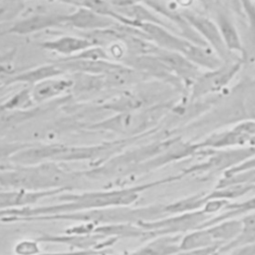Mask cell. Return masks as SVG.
Masks as SVG:
<instances>
[{
    "instance_id": "obj_4",
    "label": "cell",
    "mask_w": 255,
    "mask_h": 255,
    "mask_svg": "<svg viewBox=\"0 0 255 255\" xmlns=\"http://www.w3.org/2000/svg\"><path fill=\"white\" fill-rule=\"evenodd\" d=\"M180 14L187 24L222 59V61H227L231 58L232 54L227 51L214 20L189 9L181 10Z\"/></svg>"
},
{
    "instance_id": "obj_10",
    "label": "cell",
    "mask_w": 255,
    "mask_h": 255,
    "mask_svg": "<svg viewBox=\"0 0 255 255\" xmlns=\"http://www.w3.org/2000/svg\"><path fill=\"white\" fill-rule=\"evenodd\" d=\"M247 144L255 145V137L233 128L220 133H214L205 138L204 141L196 144V146L197 148L221 149L248 146Z\"/></svg>"
},
{
    "instance_id": "obj_22",
    "label": "cell",
    "mask_w": 255,
    "mask_h": 255,
    "mask_svg": "<svg viewBox=\"0 0 255 255\" xmlns=\"http://www.w3.org/2000/svg\"><path fill=\"white\" fill-rule=\"evenodd\" d=\"M56 1L63 2V3H65V4H74V5L81 6L82 3H83L85 0H56Z\"/></svg>"
},
{
    "instance_id": "obj_14",
    "label": "cell",
    "mask_w": 255,
    "mask_h": 255,
    "mask_svg": "<svg viewBox=\"0 0 255 255\" xmlns=\"http://www.w3.org/2000/svg\"><path fill=\"white\" fill-rule=\"evenodd\" d=\"M64 74V71L58 67L56 64L44 65L25 72L14 75L8 82V84L13 83H25L28 85H36L46 79L59 77Z\"/></svg>"
},
{
    "instance_id": "obj_24",
    "label": "cell",
    "mask_w": 255,
    "mask_h": 255,
    "mask_svg": "<svg viewBox=\"0 0 255 255\" xmlns=\"http://www.w3.org/2000/svg\"><path fill=\"white\" fill-rule=\"evenodd\" d=\"M4 13V9L3 8H0V16Z\"/></svg>"
},
{
    "instance_id": "obj_7",
    "label": "cell",
    "mask_w": 255,
    "mask_h": 255,
    "mask_svg": "<svg viewBox=\"0 0 255 255\" xmlns=\"http://www.w3.org/2000/svg\"><path fill=\"white\" fill-rule=\"evenodd\" d=\"M61 25H64L63 15L37 13L19 20L11 26L6 33L14 35H28Z\"/></svg>"
},
{
    "instance_id": "obj_13",
    "label": "cell",
    "mask_w": 255,
    "mask_h": 255,
    "mask_svg": "<svg viewBox=\"0 0 255 255\" xmlns=\"http://www.w3.org/2000/svg\"><path fill=\"white\" fill-rule=\"evenodd\" d=\"M242 13L246 19L245 41H243V61L255 62V3L250 0H239Z\"/></svg>"
},
{
    "instance_id": "obj_11",
    "label": "cell",
    "mask_w": 255,
    "mask_h": 255,
    "mask_svg": "<svg viewBox=\"0 0 255 255\" xmlns=\"http://www.w3.org/2000/svg\"><path fill=\"white\" fill-rule=\"evenodd\" d=\"M96 45L90 38L77 36H62L54 40L41 43V47L53 53L63 55L66 58L74 57L86 49Z\"/></svg>"
},
{
    "instance_id": "obj_25",
    "label": "cell",
    "mask_w": 255,
    "mask_h": 255,
    "mask_svg": "<svg viewBox=\"0 0 255 255\" xmlns=\"http://www.w3.org/2000/svg\"><path fill=\"white\" fill-rule=\"evenodd\" d=\"M252 188H253V190H255V184H254V185H252Z\"/></svg>"
},
{
    "instance_id": "obj_3",
    "label": "cell",
    "mask_w": 255,
    "mask_h": 255,
    "mask_svg": "<svg viewBox=\"0 0 255 255\" xmlns=\"http://www.w3.org/2000/svg\"><path fill=\"white\" fill-rule=\"evenodd\" d=\"M243 63L244 61L241 57L236 61L230 58L227 61H223L218 68L201 73L192 84V99L221 91L239 72Z\"/></svg>"
},
{
    "instance_id": "obj_23",
    "label": "cell",
    "mask_w": 255,
    "mask_h": 255,
    "mask_svg": "<svg viewBox=\"0 0 255 255\" xmlns=\"http://www.w3.org/2000/svg\"><path fill=\"white\" fill-rule=\"evenodd\" d=\"M209 255H225V253H221V252H219L218 250H216V251H214L213 253H211V254H209Z\"/></svg>"
},
{
    "instance_id": "obj_1",
    "label": "cell",
    "mask_w": 255,
    "mask_h": 255,
    "mask_svg": "<svg viewBox=\"0 0 255 255\" xmlns=\"http://www.w3.org/2000/svg\"><path fill=\"white\" fill-rule=\"evenodd\" d=\"M211 217L201 208L195 211L167 215L155 220L141 221L136 225L146 231V239H151L162 235H184L201 228Z\"/></svg>"
},
{
    "instance_id": "obj_19",
    "label": "cell",
    "mask_w": 255,
    "mask_h": 255,
    "mask_svg": "<svg viewBox=\"0 0 255 255\" xmlns=\"http://www.w3.org/2000/svg\"><path fill=\"white\" fill-rule=\"evenodd\" d=\"M28 144L18 143V142H8L0 139V159L8 156H12L14 153L22 149Z\"/></svg>"
},
{
    "instance_id": "obj_20",
    "label": "cell",
    "mask_w": 255,
    "mask_h": 255,
    "mask_svg": "<svg viewBox=\"0 0 255 255\" xmlns=\"http://www.w3.org/2000/svg\"><path fill=\"white\" fill-rule=\"evenodd\" d=\"M225 255H255V244L236 247L226 252Z\"/></svg>"
},
{
    "instance_id": "obj_17",
    "label": "cell",
    "mask_w": 255,
    "mask_h": 255,
    "mask_svg": "<svg viewBox=\"0 0 255 255\" xmlns=\"http://www.w3.org/2000/svg\"><path fill=\"white\" fill-rule=\"evenodd\" d=\"M35 103L32 100L31 93L29 89H25L20 91L18 94L14 95L10 98L6 103H4L1 107L8 110H30Z\"/></svg>"
},
{
    "instance_id": "obj_6",
    "label": "cell",
    "mask_w": 255,
    "mask_h": 255,
    "mask_svg": "<svg viewBox=\"0 0 255 255\" xmlns=\"http://www.w3.org/2000/svg\"><path fill=\"white\" fill-rule=\"evenodd\" d=\"M63 21L64 25L92 32L113 29L121 24L112 18L101 15L83 6H79V8L72 13L64 14Z\"/></svg>"
},
{
    "instance_id": "obj_26",
    "label": "cell",
    "mask_w": 255,
    "mask_h": 255,
    "mask_svg": "<svg viewBox=\"0 0 255 255\" xmlns=\"http://www.w3.org/2000/svg\"><path fill=\"white\" fill-rule=\"evenodd\" d=\"M250 1H252V2H255V0H250Z\"/></svg>"
},
{
    "instance_id": "obj_15",
    "label": "cell",
    "mask_w": 255,
    "mask_h": 255,
    "mask_svg": "<svg viewBox=\"0 0 255 255\" xmlns=\"http://www.w3.org/2000/svg\"><path fill=\"white\" fill-rule=\"evenodd\" d=\"M241 230L239 234L228 244L218 249L221 253H226L236 247L255 244V211L243 215L241 218Z\"/></svg>"
},
{
    "instance_id": "obj_8",
    "label": "cell",
    "mask_w": 255,
    "mask_h": 255,
    "mask_svg": "<svg viewBox=\"0 0 255 255\" xmlns=\"http://www.w3.org/2000/svg\"><path fill=\"white\" fill-rule=\"evenodd\" d=\"M215 23L219 29L223 43L230 54H239L243 57L244 47L243 41L238 33L235 23L229 16V14L219 6L215 9Z\"/></svg>"
},
{
    "instance_id": "obj_18",
    "label": "cell",
    "mask_w": 255,
    "mask_h": 255,
    "mask_svg": "<svg viewBox=\"0 0 255 255\" xmlns=\"http://www.w3.org/2000/svg\"><path fill=\"white\" fill-rule=\"evenodd\" d=\"M13 58L8 54L0 56V81L6 80V84H8L9 80L14 76L13 72Z\"/></svg>"
},
{
    "instance_id": "obj_9",
    "label": "cell",
    "mask_w": 255,
    "mask_h": 255,
    "mask_svg": "<svg viewBox=\"0 0 255 255\" xmlns=\"http://www.w3.org/2000/svg\"><path fill=\"white\" fill-rule=\"evenodd\" d=\"M73 86L74 81L70 79H64L59 76L46 79L34 85L30 90V93L33 102L35 104H41L65 95L73 88Z\"/></svg>"
},
{
    "instance_id": "obj_16",
    "label": "cell",
    "mask_w": 255,
    "mask_h": 255,
    "mask_svg": "<svg viewBox=\"0 0 255 255\" xmlns=\"http://www.w3.org/2000/svg\"><path fill=\"white\" fill-rule=\"evenodd\" d=\"M40 109L33 108L30 110H8L0 107V131L25 122L34 116H37Z\"/></svg>"
},
{
    "instance_id": "obj_2",
    "label": "cell",
    "mask_w": 255,
    "mask_h": 255,
    "mask_svg": "<svg viewBox=\"0 0 255 255\" xmlns=\"http://www.w3.org/2000/svg\"><path fill=\"white\" fill-rule=\"evenodd\" d=\"M253 156H255V145L233 147L227 150L216 151L206 161L185 168L180 175L182 177L189 174L214 173L218 171H223L224 173Z\"/></svg>"
},
{
    "instance_id": "obj_21",
    "label": "cell",
    "mask_w": 255,
    "mask_h": 255,
    "mask_svg": "<svg viewBox=\"0 0 255 255\" xmlns=\"http://www.w3.org/2000/svg\"><path fill=\"white\" fill-rule=\"evenodd\" d=\"M218 248H205V249H193V250H179L172 255H209Z\"/></svg>"
},
{
    "instance_id": "obj_12",
    "label": "cell",
    "mask_w": 255,
    "mask_h": 255,
    "mask_svg": "<svg viewBox=\"0 0 255 255\" xmlns=\"http://www.w3.org/2000/svg\"><path fill=\"white\" fill-rule=\"evenodd\" d=\"M182 235H162L149 239L142 247L127 255H172L179 251Z\"/></svg>"
},
{
    "instance_id": "obj_5",
    "label": "cell",
    "mask_w": 255,
    "mask_h": 255,
    "mask_svg": "<svg viewBox=\"0 0 255 255\" xmlns=\"http://www.w3.org/2000/svg\"><path fill=\"white\" fill-rule=\"evenodd\" d=\"M146 54L154 56L175 78L185 84L192 85L201 74L200 69L183 55L158 48L152 43L149 44Z\"/></svg>"
}]
</instances>
